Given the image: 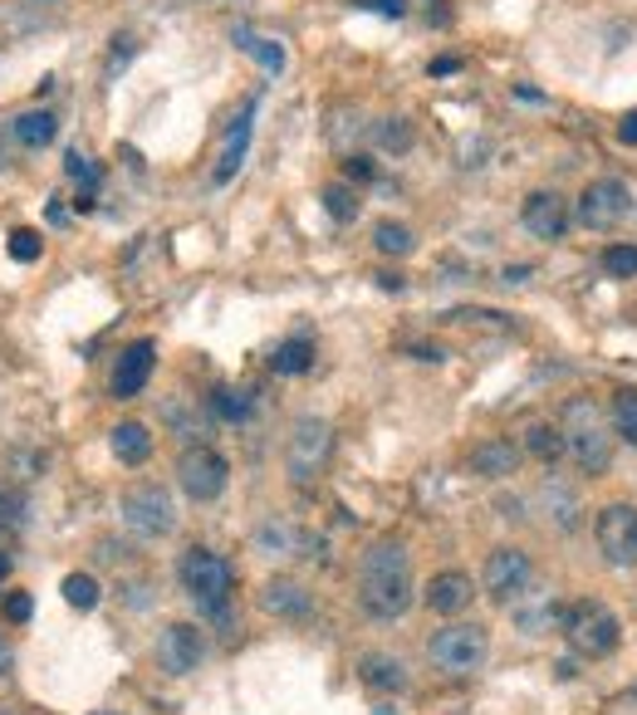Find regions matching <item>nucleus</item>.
I'll return each instance as SVG.
<instances>
[{
  "mask_svg": "<svg viewBox=\"0 0 637 715\" xmlns=\"http://www.w3.org/2000/svg\"><path fill=\"white\" fill-rule=\"evenodd\" d=\"M358 603L378 622H397L412 607V558L402 539H372L358 558Z\"/></svg>",
  "mask_w": 637,
  "mask_h": 715,
  "instance_id": "nucleus-1",
  "label": "nucleus"
},
{
  "mask_svg": "<svg viewBox=\"0 0 637 715\" xmlns=\"http://www.w3.org/2000/svg\"><path fill=\"white\" fill-rule=\"evenodd\" d=\"M559 431H564V451L574 456V466L584 476H603L613 466V431H608V417L598 402L588 397H568L564 417H559Z\"/></svg>",
  "mask_w": 637,
  "mask_h": 715,
  "instance_id": "nucleus-2",
  "label": "nucleus"
},
{
  "mask_svg": "<svg viewBox=\"0 0 637 715\" xmlns=\"http://www.w3.org/2000/svg\"><path fill=\"white\" fill-rule=\"evenodd\" d=\"M176 578H182L186 597H192L201 613H216V617L225 613V603H231V593H235V568L225 564L216 548H201V544L182 554Z\"/></svg>",
  "mask_w": 637,
  "mask_h": 715,
  "instance_id": "nucleus-3",
  "label": "nucleus"
},
{
  "mask_svg": "<svg viewBox=\"0 0 637 715\" xmlns=\"http://www.w3.org/2000/svg\"><path fill=\"white\" fill-rule=\"evenodd\" d=\"M559 632H564L568 646H574L578 656H588V662H598V656H613L617 642H623V627H617L613 607L598 603V597H578L574 607H564V622H559Z\"/></svg>",
  "mask_w": 637,
  "mask_h": 715,
  "instance_id": "nucleus-4",
  "label": "nucleus"
},
{
  "mask_svg": "<svg viewBox=\"0 0 637 715\" xmlns=\"http://www.w3.org/2000/svg\"><path fill=\"white\" fill-rule=\"evenodd\" d=\"M427 656H431V666H437V671L470 676V671H480V666H486L490 632L480 622H446L441 632H431Z\"/></svg>",
  "mask_w": 637,
  "mask_h": 715,
  "instance_id": "nucleus-5",
  "label": "nucleus"
},
{
  "mask_svg": "<svg viewBox=\"0 0 637 715\" xmlns=\"http://www.w3.org/2000/svg\"><path fill=\"white\" fill-rule=\"evenodd\" d=\"M333 456V427L323 417H299L290 431V451H284V470H290L294 485H309L329 470Z\"/></svg>",
  "mask_w": 637,
  "mask_h": 715,
  "instance_id": "nucleus-6",
  "label": "nucleus"
},
{
  "mask_svg": "<svg viewBox=\"0 0 637 715\" xmlns=\"http://www.w3.org/2000/svg\"><path fill=\"white\" fill-rule=\"evenodd\" d=\"M593 539L598 554L613 568H637V505H627V500L603 505L593 519Z\"/></svg>",
  "mask_w": 637,
  "mask_h": 715,
  "instance_id": "nucleus-7",
  "label": "nucleus"
},
{
  "mask_svg": "<svg viewBox=\"0 0 637 715\" xmlns=\"http://www.w3.org/2000/svg\"><path fill=\"white\" fill-rule=\"evenodd\" d=\"M225 480H231V466H225L221 451L186 446L182 456H176V485H182L186 495L196 500V505H206V500H221L225 495Z\"/></svg>",
  "mask_w": 637,
  "mask_h": 715,
  "instance_id": "nucleus-8",
  "label": "nucleus"
},
{
  "mask_svg": "<svg viewBox=\"0 0 637 715\" xmlns=\"http://www.w3.org/2000/svg\"><path fill=\"white\" fill-rule=\"evenodd\" d=\"M627 211H633V192H627V182H617V176L588 182L584 192H578V206H574L584 231H613Z\"/></svg>",
  "mask_w": 637,
  "mask_h": 715,
  "instance_id": "nucleus-9",
  "label": "nucleus"
},
{
  "mask_svg": "<svg viewBox=\"0 0 637 715\" xmlns=\"http://www.w3.org/2000/svg\"><path fill=\"white\" fill-rule=\"evenodd\" d=\"M123 525L143 539H167L176 529V505L162 485H137L123 495Z\"/></svg>",
  "mask_w": 637,
  "mask_h": 715,
  "instance_id": "nucleus-10",
  "label": "nucleus"
},
{
  "mask_svg": "<svg viewBox=\"0 0 637 715\" xmlns=\"http://www.w3.org/2000/svg\"><path fill=\"white\" fill-rule=\"evenodd\" d=\"M529 578H535V564H529L525 548L500 544V548H490V554H486V593L495 597V603L510 607V597L525 593Z\"/></svg>",
  "mask_w": 637,
  "mask_h": 715,
  "instance_id": "nucleus-11",
  "label": "nucleus"
},
{
  "mask_svg": "<svg viewBox=\"0 0 637 715\" xmlns=\"http://www.w3.org/2000/svg\"><path fill=\"white\" fill-rule=\"evenodd\" d=\"M206 656V642H201V627L196 622H167L157 632V662H162L167 676H192Z\"/></svg>",
  "mask_w": 637,
  "mask_h": 715,
  "instance_id": "nucleus-12",
  "label": "nucleus"
},
{
  "mask_svg": "<svg viewBox=\"0 0 637 715\" xmlns=\"http://www.w3.org/2000/svg\"><path fill=\"white\" fill-rule=\"evenodd\" d=\"M152 368H157V343L152 338H137V343H127L123 353H118V368H113V397H137V392L147 387V378H152Z\"/></svg>",
  "mask_w": 637,
  "mask_h": 715,
  "instance_id": "nucleus-13",
  "label": "nucleus"
},
{
  "mask_svg": "<svg viewBox=\"0 0 637 715\" xmlns=\"http://www.w3.org/2000/svg\"><path fill=\"white\" fill-rule=\"evenodd\" d=\"M519 221H525V231L535 235V241H564V231H568V201L559 192H529Z\"/></svg>",
  "mask_w": 637,
  "mask_h": 715,
  "instance_id": "nucleus-14",
  "label": "nucleus"
},
{
  "mask_svg": "<svg viewBox=\"0 0 637 715\" xmlns=\"http://www.w3.org/2000/svg\"><path fill=\"white\" fill-rule=\"evenodd\" d=\"M519 460H525V451H519V441H510V436H486L470 446V470L486 480H510L519 470Z\"/></svg>",
  "mask_w": 637,
  "mask_h": 715,
  "instance_id": "nucleus-15",
  "label": "nucleus"
},
{
  "mask_svg": "<svg viewBox=\"0 0 637 715\" xmlns=\"http://www.w3.org/2000/svg\"><path fill=\"white\" fill-rule=\"evenodd\" d=\"M427 607L437 617H461L470 607V597H476V583H470V574H461V568H446V574H437L427 583Z\"/></svg>",
  "mask_w": 637,
  "mask_h": 715,
  "instance_id": "nucleus-16",
  "label": "nucleus"
},
{
  "mask_svg": "<svg viewBox=\"0 0 637 715\" xmlns=\"http://www.w3.org/2000/svg\"><path fill=\"white\" fill-rule=\"evenodd\" d=\"M510 607H515V622H519V632L525 637H544V632H554V627L564 622V607H559L554 593L529 597V588H525L519 597H510Z\"/></svg>",
  "mask_w": 637,
  "mask_h": 715,
  "instance_id": "nucleus-17",
  "label": "nucleus"
},
{
  "mask_svg": "<svg viewBox=\"0 0 637 715\" xmlns=\"http://www.w3.org/2000/svg\"><path fill=\"white\" fill-rule=\"evenodd\" d=\"M260 607L270 617H284V622H304V617L314 613V597L304 593L294 578H270V583L260 588Z\"/></svg>",
  "mask_w": 637,
  "mask_h": 715,
  "instance_id": "nucleus-18",
  "label": "nucleus"
},
{
  "mask_svg": "<svg viewBox=\"0 0 637 715\" xmlns=\"http://www.w3.org/2000/svg\"><path fill=\"white\" fill-rule=\"evenodd\" d=\"M250 133H255V103L245 108V113L235 118V127L225 133V147H221V157H216V172H211V182H216V186H225L235 172H241L245 152H250Z\"/></svg>",
  "mask_w": 637,
  "mask_h": 715,
  "instance_id": "nucleus-19",
  "label": "nucleus"
},
{
  "mask_svg": "<svg viewBox=\"0 0 637 715\" xmlns=\"http://www.w3.org/2000/svg\"><path fill=\"white\" fill-rule=\"evenodd\" d=\"M231 45L241 49L245 59H255V64H260L270 78H274V74H284V45H280V39L255 35L250 25H235V29H231Z\"/></svg>",
  "mask_w": 637,
  "mask_h": 715,
  "instance_id": "nucleus-20",
  "label": "nucleus"
},
{
  "mask_svg": "<svg viewBox=\"0 0 637 715\" xmlns=\"http://www.w3.org/2000/svg\"><path fill=\"white\" fill-rule=\"evenodd\" d=\"M519 451L535 456L539 466H554V460L564 456V431H559V421H529L525 436H519Z\"/></svg>",
  "mask_w": 637,
  "mask_h": 715,
  "instance_id": "nucleus-21",
  "label": "nucleus"
},
{
  "mask_svg": "<svg viewBox=\"0 0 637 715\" xmlns=\"http://www.w3.org/2000/svg\"><path fill=\"white\" fill-rule=\"evenodd\" d=\"M358 676H363V686H372V691H402V686H407V666H402L397 656H388V652L363 656Z\"/></svg>",
  "mask_w": 637,
  "mask_h": 715,
  "instance_id": "nucleus-22",
  "label": "nucleus"
},
{
  "mask_svg": "<svg viewBox=\"0 0 637 715\" xmlns=\"http://www.w3.org/2000/svg\"><path fill=\"white\" fill-rule=\"evenodd\" d=\"M113 456H118V466H143V460L152 456V431H147L143 421H118L113 427Z\"/></svg>",
  "mask_w": 637,
  "mask_h": 715,
  "instance_id": "nucleus-23",
  "label": "nucleus"
},
{
  "mask_svg": "<svg viewBox=\"0 0 637 715\" xmlns=\"http://www.w3.org/2000/svg\"><path fill=\"white\" fill-rule=\"evenodd\" d=\"M10 133H15L20 147H49L59 137V118L49 113V108H29V113H20L15 123H10Z\"/></svg>",
  "mask_w": 637,
  "mask_h": 715,
  "instance_id": "nucleus-24",
  "label": "nucleus"
},
{
  "mask_svg": "<svg viewBox=\"0 0 637 715\" xmlns=\"http://www.w3.org/2000/svg\"><path fill=\"white\" fill-rule=\"evenodd\" d=\"M539 505L549 509V519H554V529H578V495L568 485H559L554 476L544 480V485H539Z\"/></svg>",
  "mask_w": 637,
  "mask_h": 715,
  "instance_id": "nucleus-25",
  "label": "nucleus"
},
{
  "mask_svg": "<svg viewBox=\"0 0 637 715\" xmlns=\"http://www.w3.org/2000/svg\"><path fill=\"white\" fill-rule=\"evenodd\" d=\"M270 368L280 372V378H299V372H309L314 368V343L304 338H290V343H280V348H274V358H270Z\"/></svg>",
  "mask_w": 637,
  "mask_h": 715,
  "instance_id": "nucleus-26",
  "label": "nucleus"
},
{
  "mask_svg": "<svg viewBox=\"0 0 637 715\" xmlns=\"http://www.w3.org/2000/svg\"><path fill=\"white\" fill-rule=\"evenodd\" d=\"M372 245H378L382 255H412L417 250V235H412L402 221H378L372 225Z\"/></svg>",
  "mask_w": 637,
  "mask_h": 715,
  "instance_id": "nucleus-27",
  "label": "nucleus"
},
{
  "mask_svg": "<svg viewBox=\"0 0 637 715\" xmlns=\"http://www.w3.org/2000/svg\"><path fill=\"white\" fill-rule=\"evenodd\" d=\"M613 431L627 446H637V387L613 392Z\"/></svg>",
  "mask_w": 637,
  "mask_h": 715,
  "instance_id": "nucleus-28",
  "label": "nucleus"
},
{
  "mask_svg": "<svg viewBox=\"0 0 637 715\" xmlns=\"http://www.w3.org/2000/svg\"><path fill=\"white\" fill-rule=\"evenodd\" d=\"M64 172H69V182L78 186V196H94V192H98V182H103V172H98V162H94V157H84V152H78V147L64 157Z\"/></svg>",
  "mask_w": 637,
  "mask_h": 715,
  "instance_id": "nucleus-29",
  "label": "nucleus"
},
{
  "mask_svg": "<svg viewBox=\"0 0 637 715\" xmlns=\"http://www.w3.org/2000/svg\"><path fill=\"white\" fill-rule=\"evenodd\" d=\"M59 593H64L69 607H78V613H94V607H98V578L94 574H69Z\"/></svg>",
  "mask_w": 637,
  "mask_h": 715,
  "instance_id": "nucleus-30",
  "label": "nucleus"
},
{
  "mask_svg": "<svg viewBox=\"0 0 637 715\" xmlns=\"http://www.w3.org/2000/svg\"><path fill=\"white\" fill-rule=\"evenodd\" d=\"M358 192H353L348 182H329L323 186V211L333 215V221H353V215H358Z\"/></svg>",
  "mask_w": 637,
  "mask_h": 715,
  "instance_id": "nucleus-31",
  "label": "nucleus"
},
{
  "mask_svg": "<svg viewBox=\"0 0 637 715\" xmlns=\"http://www.w3.org/2000/svg\"><path fill=\"white\" fill-rule=\"evenodd\" d=\"M255 544H260V554L284 558V554H294V529H290V525H280V519H270V525H260Z\"/></svg>",
  "mask_w": 637,
  "mask_h": 715,
  "instance_id": "nucleus-32",
  "label": "nucleus"
},
{
  "mask_svg": "<svg viewBox=\"0 0 637 715\" xmlns=\"http://www.w3.org/2000/svg\"><path fill=\"white\" fill-rule=\"evenodd\" d=\"M211 407H216V417H221V421H245V417H250V397L235 392V387H216Z\"/></svg>",
  "mask_w": 637,
  "mask_h": 715,
  "instance_id": "nucleus-33",
  "label": "nucleus"
},
{
  "mask_svg": "<svg viewBox=\"0 0 637 715\" xmlns=\"http://www.w3.org/2000/svg\"><path fill=\"white\" fill-rule=\"evenodd\" d=\"M603 270L617 274V280L637 274V245H608V250H603Z\"/></svg>",
  "mask_w": 637,
  "mask_h": 715,
  "instance_id": "nucleus-34",
  "label": "nucleus"
},
{
  "mask_svg": "<svg viewBox=\"0 0 637 715\" xmlns=\"http://www.w3.org/2000/svg\"><path fill=\"white\" fill-rule=\"evenodd\" d=\"M10 260H20V264H29V260H39V250H45V241H39L35 231H25V225H20V231H10Z\"/></svg>",
  "mask_w": 637,
  "mask_h": 715,
  "instance_id": "nucleus-35",
  "label": "nucleus"
},
{
  "mask_svg": "<svg viewBox=\"0 0 637 715\" xmlns=\"http://www.w3.org/2000/svg\"><path fill=\"white\" fill-rule=\"evenodd\" d=\"M378 143L388 147V152H407L412 147V123L407 118H388V123L378 127Z\"/></svg>",
  "mask_w": 637,
  "mask_h": 715,
  "instance_id": "nucleus-36",
  "label": "nucleus"
},
{
  "mask_svg": "<svg viewBox=\"0 0 637 715\" xmlns=\"http://www.w3.org/2000/svg\"><path fill=\"white\" fill-rule=\"evenodd\" d=\"M29 617H35V597H29V593H10L5 597V622H29Z\"/></svg>",
  "mask_w": 637,
  "mask_h": 715,
  "instance_id": "nucleus-37",
  "label": "nucleus"
},
{
  "mask_svg": "<svg viewBox=\"0 0 637 715\" xmlns=\"http://www.w3.org/2000/svg\"><path fill=\"white\" fill-rule=\"evenodd\" d=\"M358 10H372V15H388V20H397V15H407V0H353Z\"/></svg>",
  "mask_w": 637,
  "mask_h": 715,
  "instance_id": "nucleus-38",
  "label": "nucleus"
},
{
  "mask_svg": "<svg viewBox=\"0 0 637 715\" xmlns=\"http://www.w3.org/2000/svg\"><path fill=\"white\" fill-rule=\"evenodd\" d=\"M343 176H348V182H372V162L368 157H348V162H343Z\"/></svg>",
  "mask_w": 637,
  "mask_h": 715,
  "instance_id": "nucleus-39",
  "label": "nucleus"
},
{
  "mask_svg": "<svg viewBox=\"0 0 637 715\" xmlns=\"http://www.w3.org/2000/svg\"><path fill=\"white\" fill-rule=\"evenodd\" d=\"M617 137H623V143H637V108H633V113H623V123H617Z\"/></svg>",
  "mask_w": 637,
  "mask_h": 715,
  "instance_id": "nucleus-40",
  "label": "nucleus"
},
{
  "mask_svg": "<svg viewBox=\"0 0 637 715\" xmlns=\"http://www.w3.org/2000/svg\"><path fill=\"white\" fill-rule=\"evenodd\" d=\"M529 280V264H510L505 270V284H525Z\"/></svg>",
  "mask_w": 637,
  "mask_h": 715,
  "instance_id": "nucleus-41",
  "label": "nucleus"
},
{
  "mask_svg": "<svg viewBox=\"0 0 637 715\" xmlns=\"http://www.w3.org/2000/svg\"><path fill=\"white\" fill-rule=\"evenodd\" d=\"M461 69V59H437V64H431V74H456Z\"/></svg>",
  "mask_w": 637,
  "mask_h": 715,
  "instance_id": "nucleus-42",
  "label": "nucleus"
},
{
  "mask_svg": "<svg viewBox=\"0 0 637 715\" xmlns=\"http://www.w3.org/2000/svg\"><path fill=\"white\" fill-rule=\"evenodd\" d=\"M515 94H519V98H525V103H544V94H539V88H529V84H519V88H515Z\"/></svg>",
  "mask_w": 637,
  "mask_h": 715,
  "instance_id": "nucleus-43",
  "label": "nucleus"
},
{
  "mask_svg": "<svg viewBox=\"0 0 637 715\" xmlns=\"http://www.w3.org/2000/svg\"><path fill=\"white\" fill-rule=\"evenodd\" d=\"M378 284H382V289H402L407 280H402V274H378Z\"/></svg>",
  "mask_w": 637,
  "mask_h": 715,
  "instance_id": "nucleus-44",
  "label": "nucleus"
},
{
  "mask_svg": "<svg viewBox=\"0 0 637 715\" xmlns=\"http://www.w3.org/2000/svg\"><path fill=\"white\" fill-rule=\"evenodd\" d=\"M5 671H10V642L0 637V676H5Z\"/></svg>",
  "mask_w": 637,
  "mask_h": 715,
  "instance_id": "nucleus-45",
  "label": "nucleus"
},
{
  "mask_svg": "<svg viewBox=\"0 0 637 715\" xmlns=\"http://www.w3.org/2000/svg\"><path fill=\"white\" fill-rule=\"evenodd\" d=\"M10 578V554H0V583Z\"/></svg>",
  "mask_w": 637,
  "mask_h": 715,
  "instance_id": "nucleus-46",
  "label": "nucleus"
}]
</instances>
